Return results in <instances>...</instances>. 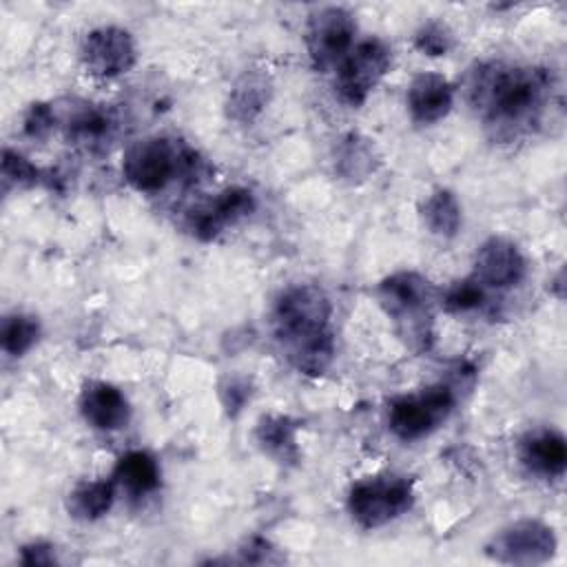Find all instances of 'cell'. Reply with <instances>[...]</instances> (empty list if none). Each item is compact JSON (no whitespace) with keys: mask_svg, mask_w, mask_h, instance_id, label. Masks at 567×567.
<instances>
[{"mask_svg":"<svg viewBox=\"0 0 567 567\" xmlns=\"http://www.w3.org/2000/svg\"><path fill=\"white\" fill-rule=\"evenodd\" d=\"M20 563L22 565H53L55 563L53 547L47 545V543L24 545L22 554H20Z\"/></svg>","mask_w":567,"mask_h":567,"instance_id":"obj_29","label":"cell"},{"mask_svg":"<svg viewBox=\"0 0 567 567\" xmlns=\"http://www.w3.org/2000/svg\"><path fill=\"white\" fill-rule=\"evenodd\" d=\"M332 303L312 284L288 286L275 301L272 326L288 361L303 374H323L334 359Z\"/></svg>","mask_w":567,"mask_h":567,"instance_id":"obj_2","label":"cell"},{"mask_svg":"<svg viewBox=\"0 0 567 567\" xmlns=\"http://www.w3.org/2000/svg\"><path fill=\"white\" fill-rule=\"evenodd\" d=\"M270 82L261 73H244L228 95V117L241 124H250L268 104Z\"/></svg>","mask_w":567,"mask_h":567,"instance_id":"obj_18","label":"cell"},{"mask_svg":"<svg viewBox=\"0 0 567 567\" xmlns=\"http://www.w3.org/2000/svg\"><path fill=\"white\" fill-rule=\"evenodd\" d=\"M60 126L69 142L86 146V148H95V146H102L111 137L113 120L109 117L106 111H102L93 104L75 102V106H71L62 113Z\"/></svg>","mask_w":567,"mask_h":567,"instance_id":"obj_16","label":"cell"},{"mask_svg":"<svg viewBox=\"0 0 567 567\" xmlns=\"http://www.w3.org/2000/svg\"><path fill=\"white\" fill-rule=\"evenodd\" d=\"M523 465L538 476H560L567 465V443L556 430H536L520 441Z\"/></svg>","mask_w":567,"mask_h":567,"instance_id":"obj_15","label":"cell"},{"mask_svg":"<svg viewBox=\"0 0 567 567\" xmlns=\"http://www.w3.org/2000/svg\"><path fill=\"white\" fill-rule=\"evenodd\" d=\"M272 554H275V549L268 545V540L252 538L241 549V560H246V563H277V560H281L279 556H272Z\"/></svg>","mask_w":567,"mask_h":567,"instance_id":"obj_28","label":"cell"},{"mask_svg":"<svg viewBox=\"0 0 567 567\" xmlns=\"http://www.w3.org/2000/svg\"><path fill=\"white\" fill-rule=\"evenodd\" d=\"M405 100L416 124H434L450 113L454 89L439 73H419L412 78Z\"/></svg>","mask_w":567,"mask_h":567,"instance_id":"obj_14","label":"cell"},{"mask_svg":"<svg viewBox=\"0 0 567 567\" xmlns=\"http://www.w3.org/2000/svg\"><path fill=\"white\" fill-rule=\"evenodd\" d=\"M423 221L430 228L432 235L450 239L461 228V204L447 188H436L425 202H423Z\"/></svg>","mask_w":567,"mask_h":567,"instance_id":"obj_21","label":"cell"},{"mask_svg":"<svg viewBox=\"0 0 567 567\" xmlns=\"http://www.w3.org/2000/svg\"><path fill=\"white\" fill-rule=\"evenodd\" d=\"M58 124V115L55 111L49 106V104H31V109L27 111L24 115V133L29 137H35V140H42L47 137Z\"/></svg>","mask_w":567,"mask_h":567,"instance_id":"obj_27","label":"cell"},{"mask_svg":"<svg viewBox=\"0 0 567 567\" xmlns=\"http://www.w3.org/2000/svg\"><path fill=\"white\" fill-rule=\"evenodd\" d=\"M113 481L131 496H146L159 487V465L153 454L144 450H131L120 456Z\"/></svg>","mask_w":567,"mask_h":567,"instance_id":"obj_17","label":"cell"},{"mask_svg":"<svg viewBox=\"0 0 567 567\" xmlns=\"http://www.w3.org/2000/svg\"><path fill=\"white\" fill-rule=\"evenodd\" d=\"M80 58L89 73L115 78L133 69L137 49L133 35L122 27H97L80 44Z\"/></svg>","mask_w":567,"mask_h":567,"instance_id":"obj_9","label":"cell"},{"mask_svg":"<svg viewBox=\"0 0 567 567\" xmlns=\"http://www.w3.org/2000/svg\"><path fill=\"white\" fill-rule=\"evenodd\" d=\"M487 549L501 563L538 565L554 556L556 538L540 520H518L505 527Z\"/></svg>","mask_w":567,"mask_h":567,"instance_id":"obj_10","label":"cell"},{"mask_svg":"<svg viewBox=\"0 0 567 567\" xmlns=\"http://www.w3.org/2000/svg\"><path fill=\"white\" fill-rule=\"evenodd\" d=\"M334 157H337L334 159L337 173L350 182L365 179L370 173H374V166H377V157L370 140L357 133H348L346 137L339 140Z\"/></svg>","mask_w":567,"mask_h":567,"instance_id":"obj_20","label":"cell"},{"mask_svg":"<svg viewBox=\"0 0 567 567\" xmlns=\"http://www.w3.org/2000/svg\"><path fill=\"white\" fill-rule=\"evenodd\" d=\"M527 261L518 246L505 237H489L474 257V277L489 288H512L523 281Z\"/></svg>","mask_w":567,"mask_h":567,"instance_id":"obj_11","label":"cell"},{"mask_svg":"<svg viewBox=\"0 0 567 567\" xmlns=\"http://www.w3.org/2000/svg\"><path fill=\"white\" fill-rule=\"evenodd\" d=\"M38 175H40V171L24 155H20L18 151L4 148V153H2V179H4V186H9V184L29 186V184L38 182Z\"/></svg>","mask_w":567,"mask_h":567,"instance_id":"obj_25","label":"cell"},{"mask_svg":"<svg viewBox=\"0 0 567 567\" xmlns=\"http://www.w3.org/2000/svg\"><path fill=\"white\" fill-rule=\"evenodd\" d=\"M297 425L288 416H264L257 425V441L279 461L297 458Z\"/></svg>","mask_w":567,"mask_h":567,"instance_id":"obj_22","label":"cell"},{"mask_svg":"<svg viewBox=\"0 0 567 567\" xmlns=\"http://www.w3.org/2000/svg\"><path fill=\"white\" fill-rule=\"evenodd\" d=\"M115 485H117L115 481H106V478L84 481L75 485L66 501L71 516L80 520H95L104 516L115 501Z\"/></svg>","mask_w":567,"mask_h":567,"instance_id":"obj_19","label":"cell"},{"mask_svg":"<svg viewBox=\"0 0 567 567\" xmlns=\"http://www.w3.org/2000/svg\"><path fill=\"white\" fill-rule=\"evenodd\" d=\"M379 303L394 321L399 334L414 350H427L432 343V301L434 290L430 281L412 270H401L385 277L379 288Z\"/></svg>","mask_w":567,"mask_h":567,"instance_id":"obj_4","label":"cell"},{"mask_svg":"<svg viewBox=\"0 0 567 567\" xmlns=\"http://www.w3.org/2000/svg\"><path fill=\"white\" fill-rule=\"evenodd\" d=\"M202 157L168 137H144L131 144L122 159L126 182L140 193H157L177 177L197 179L202 175Z\"/></svg>","mask_w":567,"mask_h":567,"instance_id":"obj_3","label":"cell"},{"mask_svg":"<svg viewBox=\"0 0 567 567\" xmlns=\"http://www.w3.org/2000/svg\"><path fill=\"white\" fill-rule=\"evenodd\" d=\"M456 403L452 385L436 383L416 394L399 396L390 403L388 425L401 441H419L447 421Z\"/></svg>","mask_w":567,"mask_h":567,"instance_id":"obj_5","label":"cell"},{"mask_svg":"<svg viewBox=\"0 0 567 567\" xmlns=\"http://www.w3.org/2000/svg\"><path fill=\"white\" fill-rule=\"evenodd\" d=\"M554 78L540 66L481 62L467 80V102L498 142H514L540 124Z\"/></svg>","mask_w":567,"mask_h":567,"instance_id":"obj_1","label":"cell"},{"mask_svg":"<svg viewBox=\"0 0 567 567\" xmlns=\"http://www.w3.org/2000/svg\"><path fill=\"white\" fill-rule=\"evenodd\" d=\"M392 51L379 38L357 42L337 66L334 89L339 100L348 106H361L388 73Z\"/></svg>","mask_w":567,"mask_h":567,"instance_id":"obj_7","label":"cell"},{"mask_svg":"<svg viewBox=\"0 0 567 567\" xmlns=\"http://www.w3.org/2000/svg\"><path fill=\"white\" fill-rule=\"evenodd\" d=\"M80 412L84 421L104 432H115L124 427L131 419V408L126 396L106 381H86L80 392Z\"/></svg>","mask_w":567,"mask_h":567,"instance_id":"obj_13","label":"cell"},{"mask_svg":"<svg viewBox=\"0 0 567 567\" xmlns=\"http://www.w3.org/2000/svg\"><path fill=\"white\" fill-rule=\"evenodd\" d=\"M40 337V323L35 317L31 315H9L2 321V330H0V341H2V350L11 357H22L27 354L35 341Z\"/></svg>","mask_w":567,"mask_h":567,"instance_id":"obj_23","label":"cell"},{"mask_svg":"<svg viewBox=\"0 0 567 567\" xmlns=\"http://www.w3.org/2000/svg\"><path fill=\"white\" fill-rule=\"evenodd\" d=\"M414 501L412 483L403 476H372L354 483L348 494L352 518L365 527H383L403 516Z\"/></svg>","mask_w":567,"mask_h":567,"instance_id":"obj_6","label":"cell"},{"mask_svg":"<svg viewBox=\"0 0 567 567\" xmlns=\"http://www.w3.org/2000/svg\"><path fill=\"white\" fill-rule=\"evenodd\" d=\"M357 22L343 7H321L308 16L306 49L317 71H330L354 47Z\"/></svg>","mask_w":567,"mask_h":567,"instance_id":"obj_8","label":"cell"},{"mask_svg":"<svg viewBox=\"0 0 567 567\" xmlns=\"http://www.w3.org/2000/svg\"><path fill=\"white\" fill-rule=\"evenodd\" d=\"M414 42L427 55H445L452 49L454 38H452V31L445 24L430 22V24L421 27Z\"/></svg>","mask_w":567,"mask_h":567,"instance_id":"obj_26","label":"cell"},{"mask_svg":"<svg viewBox=\"0 0 567 567\" xmlns=\"http://www.w3.org/2000/svg\"><path fill=\"white\" fill-rule=\"evenodd\" d=\"M255 210V195L244 186H230L221 190L210 204L195 208L188 215V228L197 239L217 237L228 224L248 217Z\"/></svg>","mask_w":567,"mask_h":567,"instance_id":"obj_12","label":"cell"},{"mask_svg":"<svg viewBox=\"0 0 567 567\" xmlns=\"http://www.w3.org/2000/svg\"><path fill=\"white\" fill-rule=\"evenodd\" d=\"M483 303H485V286L476 277L454 281L443 295L445 310L456 312V315L478 310V308H483Z\"/></svg>","mask_w":567,"mask_h":567,"instance_id":"obj_24","label":"cell"}]
</instances>
